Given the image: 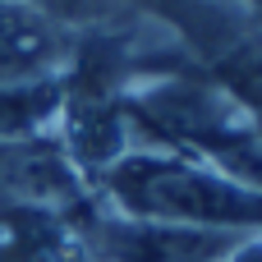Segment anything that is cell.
<instances>
[{"label": "cell", "instance_id": "5b68a950", "mask_svg": "<svg viewBox=\"0 0 262 262\" xmlns=\"http://www.w3.org/2000/svg\"><path fill=\"white\" fill-rule=\"evenodd\" d=\"M147 5H161V9H184V5H203V0H147Z\"/></svg>", "mask_w": 262, "mask_h": 262}, {"label": "cell", "instance_id": "3957f363", "mask_svg": "<svg viewBox=\"0 0 262 262\" xmlns=\"http://www.w3.org/2000/svg\"><path fill=\"white\" fill-rule=\"evenodd\" d=\"M55 106H60V88H55L51 78L0 88V143H5V138H18V134H28V129H37L46 115H55Z\"/></svg>", "mask_w": 262, "mask_h": 262}, {"label": "cell", "instance_id": "6da1fadb", "mask_svg": "<svg viewBox=\"0 0 262 262\" xmlns=\"http://www.w3.org/2000/svg\"><path fill=\"white\" fill-rule=\"evenodd\" d=\"M106 189L134 221L184 230H262V193L226 170L184 157L124 152L106 166Z\"/></svg>", "mask_w": 262, "mask_h": 262}, {"label": "cell", "instance_id": "7a4b0ae2", "mask_svg": "<svg viewBox=\"0 0 262 262\" xmlns=\"http://www.w3.org/2000/svg\"><path fill=\"white\" fill-rule=\"evenodd\" d=\"M60 55V32L23 0H0V88L37 83Z\"/></svg>", "mask_w": 262, "mask_h": 262}, {"label": "cell", "instance_id": "277c9868", "mask_svg": "<svg viewBox=\"0 0 262 262\" xmlns=\"http://www.w3.org/2000/svg\"><path fill=\"white\" fill-rule=\"evenodd\" d=\"M221 262H262V235H249V239H235L230 253Z\"/></svg>", "mask_w": 262, "mask_h": 262}]
</instances>
